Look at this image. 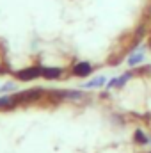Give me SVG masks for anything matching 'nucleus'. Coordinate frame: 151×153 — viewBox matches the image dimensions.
I'll return each instance as SVG.
<instances>
[{
  "label": "nucleus",
  "instance_id": "f257e3e1",
  "mask_svg": "<svg viewBox=\"0 0 151 153\" xmlns=\"http://www.w3.org/2000/svg\"><path fill=\"white\" fill-rule=\"evenodd\" d=\"M75 71L80 73V75H87V73L91 71V66H89V64H78L75 68Z\"/></svg>",
  "mask_w": 151,
  "mask_h": 153
},
{
  "label": "nucleus",
  "instance_id": "f03ea898",
  "mask_svg": "<svg viewBox=\"0 0 151 153\" xmlns=\"http://www.w3.org/2000/svg\"><path fill=\"white\" fill-rule=\"evenodd\" d=\"M135 141H139L141 144H144V143H148V139H146V135H144V134H142L141 130H137V132H135Z\"/></svg>",
  "mask_w": 151,
  "mask_h": 153
}]
</instances>
